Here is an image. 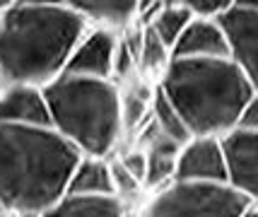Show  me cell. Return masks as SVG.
<instances>
[{
    "mask_svg": "<svg viewBox=\"0 0 258 217\" xmlns=\"http://www.w3.org/2000/svg\"><path fill=\"white\" fill-rule=\"evenodd\" d=\"M193 58H227L225 39L213 20L193 17L183 34L171 46V60H193Z\"/></svg>",
    "mask_w": 258,
    "mask_h": 217,
    "instance_id": "cell-11",
    "label": "cell"
},
{
    "mask_svg": "<svg viewBox=\"0 0 258 217\" xmlns=\"http://www.w3.org/2000/svg\"><path fill=\"white\" fill-rule=\"evenodd\" d=\"M70 5L90 27L109 29L113 34H118L121 29L125 34V29L138 24V3L131 0H82Z\"/></svg>",
    "mask_w": 258,
    "mask_h": 217,
    "instance_id": "cell-12",
    "label": "cell"
},
{
    "mask_svg": "<svg viewBox=\"0 0 258 217\" xmlns=\"http://www.w3.org/2000/svg\"><path fill=\"white\" fill-rule=\"evenodd\" d=\"M157 87L191 137L225 135L258 99V85L229 58L171 60Z\"/></svg>",
    "mask_w": 258,
    "mask_h": 217,
    "instance_id": "cell-2",
    "label": "cell"
},
{
    "mask_svg": "<svg viewBox=\"0 0 258 217\" xmlns=\"http://www.w3.org/2000/svg\"><path fill=\"white\" fill-rule=\"evenodd\" d=\"M109 169H111L113 195H116V198H118L123 205L128 203V200H133V198H138V195H140V191H143L140 181L125 172L123 167L118 164V160H109Z\"/></svg>",
    "mask_w": 258,
    "mask_h": 217,
    "instance_id": "cell-19",
    "label": "cell"
},
{
    "mask_svg": "<svg viewBox=\"0 0 258 217\" xmlns=\"http://www.w3.org/2000/svg\"><path fill=\"white\" fill-rule=\"evenodd\" d=\"M80 155L53 128L0 123V205L44 212L66 195Z\"/></svg>",
    "mask_w": 258,
    "mask_h": 217,
    "instance_id": "cell-3",
    "label": "cell"
},
{
    "mask_svg": "<svg viewBox=\"0 0 258 217\" xmlns=\"http://www.w3.org/2000/svg\"><path fill=\"white\" fill-rule=\"evenodd\" d=\"M234 128H241V130H256L258 133V99H253V102L244 109V114L239 116V121H236Z\"/></svg>",
    "mask_w": 258,
    "mask_h": 217,
    "instance_id": "cell-22",
    "label": "cell"
},
{
    "mask_svg": "<svg viewBox=\"0 0 258 217\" xmlns=\"http://www.w3.org/2000/svg\"><path fill=\"white\" fill-rule=\"evenodd\" d=\"M3 87H5V85H3V80H0V92H3Z\"/></svg>",
    "mask_w": 258,
    "mask_h": 217,
    "instance_id": "cell-26",
    "label": "cell"
},
{
    "mask_svg": "<svg viewBox=\"0 0 258 217\" xmlns=\"http://www.w3.org/2000/svg\"><path fill=\"white\" fill-rule=\"evenodd\" d=\"M215 24L225 39L227 58L258 85V8L253 3L229 0Z\"/></svg>",
    "mask_w": 258,
    "mask_h": 217,
    "instance_id": "cell-6",
    "label": "cell"
},
{
    "mask_svg": "<svg viewBox=\"0 0 258 217\" xmlns=\"http://www.w3.org/2000/svg\"><path fill=\"white\" fill-rule=\"evenodd\" d=\"M39 217H125V205L113 195L92 198L66 193Z\"/></svg>",
    "mask_w": 258,
    "mask_h": 217,
    "instance_id": "cell-14",
    "label": "cell"
},
{
    "mask_svg": "<svg viewBox=\"0 0 258 217\" xmlns=\"http://www.w3.org/2000/svg\"><path fill=\"white\" fill-rule=\"evenodd\" d=\"M183 3H186V8H188V12H191L193 17H198V20H213V22L229 5V0H183Z\"/></svg>",
    "mask_w": 258,
    "mask_h": 217,
    "instance_id": "cell-20",
    "label": "cell"
},
{
    "mask_svg": "<svg viewBox=\"0 0 258 217\" xmlns=\"http://www.w3.org/2000/svg\"><path fill=\"white\" fill-rule=\"evenodd\" d=\"M150 121L152 126H157L169 140H174L176 145H183L188 140V130L183 126L181 116L176 114V109L167 102V97L162 94L157 85L152 87V97H150Z\"/></svg>",
    "mask_w": 258,
    "mask_h": 217,
    "instance_id": "cell-17",
    "label": "cell"
},
{
    "mask_svg": "<svg viewBox=\"0 0 258 217\" xmlns=\"http://www.w3.org/2000/svg\"><path fill=\"white\" fill-rule=\"evenodd\" d=\"M0 217H12V212H8V210H5V207L0 205Z\"/></svg>",
    "mask_w": 258,
    "mask_h": 217,
    "instance_id": "cell-25",
    "label": "cell"
},
{
    "mask_svg": "<svg viewBox=\"0 0 258 217\" xmlns=\"http://www.w3.org/2000/svg\"><path fill=\"white\" fill-rule=\"evenodd\" d=\"M0 123L51 128L44 90L32 85H5L0 92Z\"/></svg>",
    "mask_w": 258,
    "mask_h": 217,
    "instance_id": "cell-10",
    "label": "cell"
},
{
    "mask_svg": "<svg viewBox=\"0 0 258 217\" xmlns=\"http://www.w3.org/2000/svg\"><path fill=\"white\" fill-rule=\"evenodd\" d=\"M90 24L70 3L20 0L0 12V80L44 90L63 75Z\"/></svg>",
    "mask_w": 258,
    "mask_h": 217,
    "instance_id": "cell-1",
    "label": "cell"
},
{
    "mask_svg": "<svg viewBox=\"0 0 258 217\" xmlns=\"http://www.w3.org/2000/svg\"><path fill=\"white\" fill-rule=\"evenodd\" d=\"M256 203L227 183L174 181L155 191L143 217H244Z\"/></svg>",
    "mask_w": 258,
    "mask_h": 217,
    "instance_id": "cell-5",
    "label": "cell"
},
{
    "mask_svg": "<svg viewBox=\"0 0 258 217\" xmlns=\"http://www.w3.org/2000/svg\"><path fill=\"white\" fill-rule=\"evenodd\" d=\"M174 181L227 183L217 137H188L176 152Z\"/></svg>",
    "mask_w": 258,
    "mask_h": 217,
    "instance_id": "cell-9",
    "label": "cell"
},
{
    "mask_svg": "<svg viewBox=\"0 0 258 217\" xmlns=\"http://www.w3.org/2000/svg\"><path fill=\"white\" fill-rule=\"evenodd\" d=\"M51 128L80 157H104L123 133L121 90L113 80L58 75L44 87Z\"/></svg>",
    "mask_w": 258,
    "mask_h": 217,
    "instance_id": "cell-4",
    "label": "cell"
},
{
    "mask_svg": "<svg viewBox=\"0 0 258 217\" xmlns=\"http://www.w3.org/2000/svg\"><path fill=\"white\" fill-rule=\"evenodd\" d=\"M41 212H12V217H39Z\"/></svg>",
    "mask_w": 258,
    "mask_h": 217,
    "instance_id": "cell-23",
    "label": "cell"
},
{
    "mask_svg": "<svg viewBox=\"0 0 258 217\" xmlns=\"http://www.w3.org/2000/svg\"><path fill=\"white\" fill-rule=\"evenodd\" d=\"M244 217H258V205L248 207V210H246V215H244Z\"/></svg>",
    "mask_w": 258,
    "mask_h": 217,
    "instance_id": "cell-24",
    "label": "cell"
},
{
    "mask_svg": "<svg viewBox=\"0 0 258 217\" xmlns=\"http://www.w3.org/2000/svg\"><path fill=\"white\" fill-rule=\"evenodd\" d=\"M118 164H121L131 176H135V179L140 181V186H143V176H145V152H143V150L140 148L128 150L125 155L118 157Z\"/></svg>",
    "mask_w": 258,
    "mask_h": 217,
    "instance_id": "cell-21",
    "label": "cell"
},
{
    "mask_svg": "<svg viewBox=\"0 0 258 217\" xmlns=\"http://www.w3.org/2000/svg\"><path fill=\"white\" fill-rule=\"evenodd\" d=\"M118 34L99 27H87L78 46L68 58L63 75L73 78H90V80H111L113 56H116Z\"/></svg>",
    "mask_w": 258,
    "mask_h": 217,
    "instance_id": "cell-8",
    "label": "cell"
},
{
    "mask_svg": "<svg viewBox=\"0 0 258 217\" xmlns=\"http://www.w3.org/2000/svg\"><path fill=\"white\" fill-rule=\"evenodd\" d=\"M217 140L227 186L258 200V133L232 128Z\"/></svg>",
    "mask_w": 258,
    "mask_h": 217,
    "instance_id": "cell-7",
    "label": "cell"
},
{
    "mask_svg": "<svg viewBox=\"0 0 258 217\" xmlns=\"http://www.w3.org/2000/svg\"><path fill=\"white\" fill-rule=\"evenodd\" d=\"M181 145L167 142L157 148H147L145 152V176H143V188L159 191L169 183H174V167H176V152Z\"/></svg>",
    "mask_w": 258,
    "mask_h": 217,
    "instance_id": "cell-16",
    "label": "cell"
},
{
    "mask_svg": "<svg viewBox=\"0 0 258 217\" xmlns=\"http://www.w3.org/2000/svg\"><path fill=\"white\" fill-rule=\"evenodd\" d=\"M66 193L70 195H92V198H104L113 195L111 169L109 160L104 157H80L75 169L68 179ZM116 198V195H113Z\"/></svg>",
    "mask_w": 258,
    "mask_h": 217,
    "instance_id": "cell-13",
    "label": "cell"
},
{
    "mask_svg": "<svg viewBox=\"0 0 258 217\" xmlns=\"http://www.w3.org/2000/svg\"><path fill=\"white\" fill-rule=\"evenodd\" d=\"M191 20H193V15L188 12L183 0H174V3L164 0V3L159 5L155 20H152L150 27H145V29H150V32L171 51V46L176 44V39L183 34V29L188 27Z\"/></svg>",
    "mask_w": 258,
    "mask_h": 217,
    "instance_id": "cell-15",
    "label": "cell"
},
{
    "mask_svg": "<svg viewBox=\"0 0 258 217\" xmlns=\"http://www.w3.org/2000/svg\"><path fill=\"white\" fill-rule=\"evenodd\" d=\"M169 63H171V51L150 29H143L140 46H138V58H135V65L140 70V75L155 78L159 82L164 70L169 68Z\"/></svg>",
    "mask_w": 258,
    "mask_h": 217,
    "instance_id": "cell-18",
    "label": "cell"
}]
</instances>
